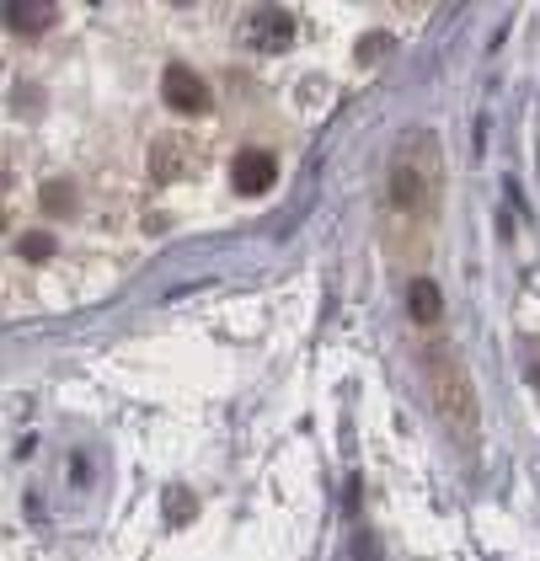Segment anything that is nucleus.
<instances>
[{
	"label": "nucleus",
	"mask_w": 540,
	"mask_h": 561,
	"mask_svg": "<svg viewBox=\"0 0 540 561\" xmlns=\"http://www.w3.org/2000/svg\"><path fill=\"white\" fill-rule=\"evenodd\" d=\"M428 374H434V396H439V412L450 417L455 428H471V385L460 364L450 353H428Z\"/></svg>",
	"instance_id": "1"
},
{
	"label": "nucleus",
	"mask_w": 540,
	"mask_h": 561,
	"mask_svg": "<svg viewBox=\"0 0 540 561\" xmlns=\"http://www.w3.org/2000/svg\"><path fill=\"white\" fill-rule=\"evenodd\" d=\"M273 182H279V161H273L268 150H257V145L236 150V161H230V187H236V193L257 198V193H268Z\"/></svg>",
	"instance_id": "2"
},
{
	"label": "nucleus",
	"mask_w": 540,
	"mask_h": 561,
	"mask_svg": "<svg viewBox=\"0 0 540 561\" xmlns=\"http://www.w3.org/2000/svg\"><path fill=\"white\" fill-rule=\"evenodd\" d=\"M161 97H166V107H177V113H204V107H209V86H204V75H198L193 65H166Z\"/></svg>",
	"instance_id": "3"
},
{
	"label": "nucleus",
	"mask_w": 540,
	"mask_h": 561,
	"mask_svg": "<svg viewBox=\"0 0 540 561\" xmlns=\"http://www.w3.org/2000/svg\"><path fill=\"white\" fill-rule=\"evenodd\" d=\"M252 43H257V49H268V54L289 49V43H295V17H289L284 6L257 11V17H252Z\"/></svg>",
	"instance_id": "4"
},
{
	"label": "nucleus",
	"mask_w": 540,
	"mask_h": 561,
	"mask_svg": "<svg viewBox=\"0 0 540 561\" xmlns=\"http://www.w3.org/2000/svg\"><path fill=\"white\" fill-rule=\"evenodd\" d=\"M423 198H428L423 171L412 166V161H396V166H391V204H396V209H423Z\"/></svg>",
	"instance_id": "5"
},
{
	"label": "nucleus",
	"mask_w": 540,
	"mask_h": 561,
	"mask_svg": "<svg viewBox=\"0 0 540 561\" xmlns=\"http://www.w3.org/2000/svg\"><path fill=\"white\" fill-rule=\"evenodd\" d=\"M54 22L49 0H6V27L11 33H38V27Z\"/></svg>",
	"instance_id": "6"
},
{
	"label": "nucleus",
	"mask_w": 540,
	"mask_h": 561,
	"mask_svg": "<svg viewBox=\"0 0 540 561\" xmlns=\"http://www.w3.org/2000/svg\"><path fill=\"white\" fill-rule=\"evenodd\" d=\"M407 310H412V321H423V326H434V321H439L444 294H439L434 278H412V289H407Z\"/></svg>",
	"instance_id": "7"
},
{
	"label": "nucleus",
	"mask_w": 540,
	"mask_h": 561,
	"mask_svg": "<svg viewBox=\"0 0 540 561\" xmlns=\"http://www.w3.org/2000/svg\"><path fill=\"white\" fill-rule=\"evenodd\" d=\"M17 257L22 262H49L54 257V236H49V230H27V236L17 241Z\"/></svg>",
	"instance_id": "8"
},
{
	"label": "nucleus",
	"mask_w": 540,
	"mask_h": 561,
	"mask_svg": "<svg viewBox=\"0 0 540 561\" xmlns=\"http://www.w3.org/2000/svg\"><path fill=\"white\" fill-rule=\"evenodd\" d=\"M43 209L70 214V209H75V193H70V187H49V193H43Z\"/></svg>",
	"instance_id": "9"
}]
</instances>
